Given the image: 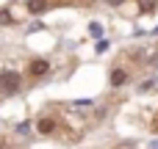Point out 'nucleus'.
<instances>
[{
    "label": "nucleus",
    "mask_w": 158,
    "mask_h": 149,
    "mask_svg": "<svg viewBox=\"0 0 158 149\" xmlns=\"http://www.w3.org/2000/svg\"><path fill=\"white\" fill-rule=\"evenodd\" d=\"M6 22H11V14L8 11H0V25H6Z\"/></svg>",
    "instance_id": "8"
},
{
    "label": "nucleus",
    "mask_w": 158,
    "mask_h": 149,
    "mask_svg": "<svg viewBox=\"0 0 158 149\" xmlns=\"http://www.w3.org/2000/svg\"><path fill=\"white\" fill-rule=\"evenodd\" d=\"M28 11H31V14H42V11H47V0H28Z\"/></svg>",
    "instance_id": "3"
},
{
    "label": "nucleus",
    "mask_w": 158,
    "mask_h": 149,
    "mask_svg": "<svg viewBox=\"0 0 158 149\" xmlns=\"http://www.w3.org/2000/svg\"><path fill=\"white\" fill-rule=\"evenodd\" d=\"M156 33H158V28H156Z\"/></svg>",
    "instance_id": "10"
},
{
    "label": "nucleus",
    "mask_w": 158,
    "mask_h": 149,
    "mask_svg": "<svg viewBox=\"0 0 158 149\" xmlns=\"http://www.w3.org/2000/svg\"><path fill=\"white\" fill-rule=\"evenodd\" d=\"M53 130H56V122L53 119H42L39 122V133H53Z\"/></svg>",
    "instance_id": "5"
},
{
    "label": "nucleus",
    "mask_w": 158,
    "mask_h": 149,
    "mask_svg": "<svg viewBox=\"0 0 158 149\" xmlns=\"http://www.w3.org/2000/svg\"><path fill=\"white\" fill-rule=\"evenodd\" d=\"M3 149H8V147H3Z\"/></svg>",
    "instance_id": "11"
},
{
    "label": "nucleus",
    "mask_w": 158,
    "mask_h": 149,
    "mask_svg": "<svg viewBox=\"0 0 158 149\" xmlns=\"http://www.w3.org/2000/svg\"><path fill=\"white\" fill-rule=\"evenodd\" d=\"M89 30H92V36H94V39H100V36H103V25H100V22H92V25H89Z\"/></svg>",
    "instance_id": "6"
},
{
    "label": "nucleus",
    "mask_w": 158,
    "mask_h": 149,
    "mask_svg": "<svg viewBox=\"0 0 158 149\" xmlns=\"http://www.w3.org/2000/svg\"><path fill=\"white\" fill-rule=\"evenodd\" d=\"M108 6H119V3H125V0H106Z\"/></svg>",
    "instance_id": "9"
},
{
    "label": "nucleus",
    "mask_w": 158,
    "mask_h": 149,
    "mask_svg": "<svg viewBox=\"0 0 158 149\" xmlns=\"http://www.w3.org/2000/svg\"><path fill=\"white\" fill-rule=\"evenodd\" d=\"M125 80H128V72L125 69H114L111 72V86H122Z\"/></svg>",
    "instance_id": "4"
},
{
    "label": "nucleus",
    "mask_w": 158,
    "mask_h": 149,
    "mask_svg": "<svg viewBox=\"0 0 158 149\" xmlns=\"http://www.w3.org/2000/svg\"><path fill=\"white\" fill-rule=\"evenodd\" d=\"M142 8H144V11H153V8H156V0H142Z\"/></svg>",
    "instance_id": "7"
},
{
    "label": "nucleus",
    "mask_w": 158,
    "mask_h": 149,
    "mask_svg": "<svg viewBox=\"0 0 158 149\" xmlns=\"http://www.w3.org/2000/svg\"><path fill=\"white\" fill-rule=\"evenodd\" d=\"M31 72H33V75H47V72H50V64H47L44 58H39V61L31 64Z\"/></svg>",
    "instance_id": "2"
},
{
    "label": "nucleus",
    "mask_w": 158,
    "mask_h": 149,
    "mask_svg": "<svg viewBox=\"0 0 158 149\" xmlns=\"http://www.w3.org/2000/svg\"><path fill=\"white\" fill-rule=\"evenodd\" d=\"M19 88V75L17 72H0V91L3 94H14Z\"/></svg>",
    "instance_id": "1"
}]
</instances>
